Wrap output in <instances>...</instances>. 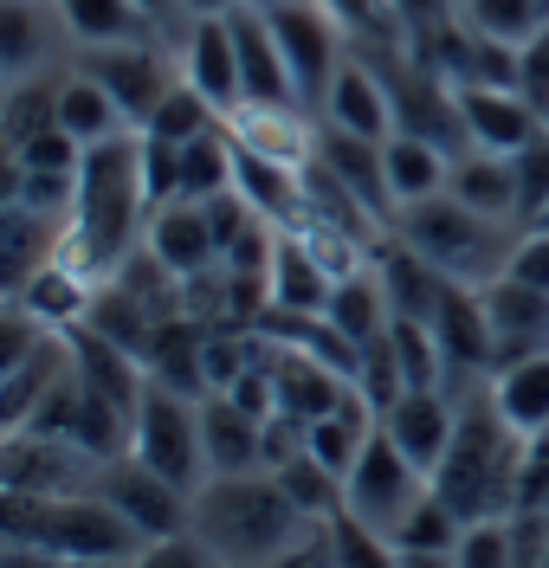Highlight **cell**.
Masks as SVG:
<instances>
[{
	"label": "cell",
	"instance_id": "cell-1",
	"mask_svg": "<svg viewBox=\"0 0 549 568\" xmlns=\"http://www.w3.org/2000/svg\"><path fill=\"white\" fill-rule=\"evenodd\" d=\"M523 471H530V439L498 414L491 388L472 382V394H459V433H453L439 471L427 478L434 497L459 524L517 517L523 510Z\"/></svg>",
	"mask_w": 549,
	"mask_h": 568
},
{
	"label": "cell",
	"instance_id": "cell-2",
	"mask_svg": "<svg viewBox=\"0 0 549 568\" xmlns=\"http://www.w3.org/2000/svg\"><path fill=\"white\" fill-rule=\"evenodd\" d=\"M143 213L149 187H143V136H110L84 149V169H78V201L65 220V258L78 272L104 284L130 252L143 246Z\"/></svg>",
	"mask_w": 549,
	"mask_h": 568
},
{
	"label": "cell",
	"instance_id": "cell-3",
	"mask_svg": "<svg viewBox=\"0 0 549 568\" xmlns=\"http://www.w3.org/2000/svg\"><path fill=\"white\" fill-rule=\"evenodd\" d=\"M187 530L201 536L226 568H272L317 524L292 504L278 471H226V478H207L194 491V524Z\"/></svg>",
	"mask_w": 549,
	"mask_h": 568
},
{
	"label": "cell",
	"instance_id": "cell-4",
	"mask_svg": "<svg viewBox=\"0 0 549 568\" xmlns=\"http://www.w3.org/2000/svg\"><path fill=\"white\" fill-rule=\"evenodd\" d=\"M395 240L407 252H420L453 284H478L485 291V284H498L511 272L523 233H511V220L472 213L466 201H453V194H434V201H414V207L395 213Z\"/></svg>",
	"mask_w": 549,
	"mask_h": 568
},
{
	"label": "cell",
	"instance_id": "cell-5",
	"mask_svg": "<svg viewBox=\"0 0 549 568\" xmlns=\"http://www.w3.org/2000/svg\"><path fill=\"white\" fill-rule=\"evenodd\" d=\"M0 536H7V542H39V549H52L59 562H84V556L136 562V549H143V536L130 530L98 491L7 497V504H0Z\"/></svg>",
	"mask_w": 549,
	"mask_h": 568
},
{
	"label": "cell",
	"instance_id": "cell-6",
	"mask_svg": "<svg viewBox=\"0 0 549 568\" xmlns=\"http://www.w3.org/2000/svg\"><path fill=\"white\" fill-rule=\"evenodd\" d=\"M130 459H143L149 471H162L169 485H182L187 497L201 491L214 471H207V433H201V400L149 382L143 407L130 420Z\"/></svg>",
	"mask_w": 549,
	"mask_h": 568
},
{
	"label": "cell",
	"instance_id": "cell-7",
	"mask_svg": "<svg viewBox=\"0 0 549 568\" xmlns=\"http://www.w3.org/2000/svg\"><path fill=\"white\" fill-rule=\"evenodd\" d=\"M104 459L84 453L78 439L59 433H7V453H0V485L7 497H78L98 491Z\"/></svg>",
	"mask_w": 549,
	"mask_h": 568
},
{
	"label": "cell",
	"instance_id": "cell-8",
	"mask_svg": "<svg viewBox=\"0 0 549 568\" xmlns=\"http://www.w3.org/2000/svg\"><path fill=\"white\" fill-rule=\"evenodd\" d=\"M343 485H349V504H343V510H349V517H363V524H375V530H388V536L401 530L407 510L434 491V485H427V471H420V465L407 459L388 433H382V420H375L363 459H356V471H349Z\"/></svg>",
	"mask_w": 549,
	"mask_h": 568
},
{
	"label": "cell",
	"instance_id": "cell-9",
	"mask_svg": "<svg viewBox=\"0 0 549 568\" xmlns=\"http://www.w3.org/2000/svg\"><path fill=\"white\" fill-rule=\"evenodd\" d=\"M265 20H272V33H278L285 65H292L297 104L324 110L329 84H336V71H343V45H336V20H329V7L324 0H278V7H265Z\"/></svg>",
	"mask_w": 549,
	"mask_h": 568
},
{
	"label": "cell",
	"instance_id": "cell-10",
	"mask_svg": "<svg viewBox=\"0 0 549 568\" xmlns=\"http://www.w3.org/2000/svg\"><path fill=\"white\" fill-rule=\"evenodd\" d=\"M98 497H104L143 542H155V536H182L187 524H194V497H187L182 485H169L162 471H149L143 459H130V453L104 465Z\"/></svg>",
	"mask_w": 549,
	"mask_h": 568
},
{
	"label": "cell",
	"instance_id": "cell-11",
	"mask_svg": "<svg viewBox=\"0 0 549 568\" xmlns=\"http://www.w3.org/2000/svg\"><path fill=\"white\" fill-rule=\"evenodd\" d=\"M84 78H98L110 98H116L123 123H136V130H143L149 116H155V104L175 91L169 59H162L149 39H136V45H84Z\"/></svg>",
	"mask_w": 549,
	"mask_h": 568
},
{
	"label": "cell",
	"instance_id": "cell-12",
	"mask_svg": "<svg viewBox=\"0 0 549 568\" xmlns=\"http://www.w3.org/2000/svg\"><path fill=\"white\" fill-rule=\"evenodd\" d=\"M265 336V329H258ZM265 362H272V388H278V414H292V420H324V414H336V407H349L356 400V382L349 375H336V368H324L317 355L292 349V343H272L265 336Z\"/></svg>",
	"mask_w": 549,
	"mask_h": 568
},
{
	"label": "cell",
	"instance_id": "cell-13",
	"mask_svg": "<svg viewBox=\"0 0 549 568\" xmlns=\"http://www.w3.org/2000/svg\"><path fill=\"white\" fill-rule=\"evenodd\" d=\"M182 78L220 110V116H233V110L246 104L240 45H233V20H226V13H194V27H187V39H182Z\"/></svg>",
	"mask_w": 549,
	"mask_h": 568
},
{
	"label": "cell",
	"instance_id": "cell-14",
	"mask_svg": "<svg viewBox=\"0 0 549 568\" xmlns=\"http://www.w3.org/2000/svg\"><path fill=\"white\" fill-rule=\"evenodd\" d=\"M382 433L434 478L439 459H446V446H453V433H459V394L453 388H407L401 400L382 414Z\"/></svg>",
	"mask_w": 549,
	"mask_h": 568
},
{
	"label": "cell",
	"instance_id": "cell-15",
	"mask_svg": "<svg viewBox=\"0 0 549 568\" xmlns=\"http://www.w3.org/2000/svg\"><path fill=\"white\" fill-rule=\"evenodd\" d=\"M459 110H466V136L472 149H491V155H517L549 130V116L523 91H505V84H466L459 91Z\"/></svg>",
	"mask_w": 549,
	"mask_h": 568
},
{
	"label": "cell",
	"instance_id": "cell-16",
	"mask_svg": "<svg viewBox=\"0 0 549 568\" xmlns=\"http://www.w3.org/2000/svg\"><path fill=\"white\" fill-rule=\"evenodd\" d=\"M226 20H233V45H240V84H246V104H297L292 65H285V52H278V33H272L265 7H246V0H240Z\"/></svg>",
	"mask_w": 549,
	"mask_h": 568
},
{
	"label": "cell",
	"instance_id": "cell-17",
	"mask_svg": "<svg viewBox=\"0 0 549 568\" xmlns=\"http://www.w3.org/2000/svg\"><path fill=\"white\" fill-rule=\"evenodd\" d=\"M65 375H72V336L65 329H52L27 362L0 368V433H27L33 414L45 407V394L59 388Z\"/></svg>",
	"mask_w": 549,
	"mask_h": 568
},
{
	"label": "cell",
	"instance_id": "cell-18",
	"mask_svg": "<svg viewBox=\"0 0 549 568\" xmlns=\"http://www.w3.org/2000/svg\"><path fill=\"white\" fill-rule=\"evenodd\" d=\"M324 123L329 130H349V136H368V142L395 136V98H388L382 71L368 59H343V71H336V84L324 98Z\"/></svg>",
	"mask_w": 549,
	"mask_h": 568
},
{
	"label": "cell",
	"instance_id": "cell-19",
	"mask_svg": "<svg viewBox=\"0 0 549 568\" xmlns=\"http://www.w3.org/2000/svg\"><path fill=\"white\" fill-rule=\"evenodd\" d=\"M143 246L155 252L175 278H201V272L220 265V240H214V226H207V207H201V201H169V207H155L149 213Z\"/></svg>",
	"mask_w": 549,
	"mask_h": 568
},
{
	"label": "cell",
	"instance_id": "cell-20",
	"mask_svg": "<svg viewBox=\"0 0 549 568\" xmlns=\"http://www.w3.org/2000/svg\"><path fill=\"white\" fill-rule=\"evenodd\" d=\"M13 304H20L27 317H39L45 329H65V336H72V329H84V323H91V304H98V278H91V272H78L72 258L59 252L52 265H39L33 278L13 291Z\"/></svg>",
	"mask_w": 549,
	"mask_h": 568
},
{
	"label": "cell",
	"instance_id": "cell-21",
	"mask_svg": "<svg viewBox=\"0 0 549 568\" xmlns=\"http://www.w3.org/2000/svg\"><path fill=\"white\" fill-rule=\"evenodd\" d=\"M317 162H324L329 175L343 181L356 201H363L382 226H395V194H388V162H382V142H368V136H349V130H329L324 123V136H317Z\"/></svg>",
	"mask_w": 549,
	"mask_h": 568
},
{
	"label": "cell",
	"instance_id": "cell-22",
	"mask_svg": "<svg viewBox=\"0 0 549 568\" xmlns=\"http://www.w3.org/2000/svg\"><path fill=\"white\" fill-rule=\"evenodd\" d=\"M336 272L297 233H278V258H272V311L278 317H324Z\"/></svg>",
	"mask_w": 549,
	"mask_h": 568
},
{
	"label": "cell",
	"instance_id": "cell-23",
	"mask_svg": "<svg viewBox=\"0 0 549 568\" xmlns=\"http://www.w3.org/2000/svg\"><path fill=\"white\" fill-rule=\"evenodd\" d=\"M201 433H207V471H265V420H253L246 407H233L226 394L201 400Z\"/></svg>",
	"mask_w": 549,
	"mask_h": 568
},
{
	"label": "cell",
	"instance_id": "cell-24",
	"mask_svg": "<svg viewBox=\"0 0 549 568\" xmlns=\"http://www.w3.org/2000/svg\"><path fill=\"white\" fill-rule=\"evenodd\" d=\"M485 388H491L498 414H505V420H511L523 439L549 433V349H530V355H511V362H498Z\"/></svg>",
	"mask_w": 549,
	"mask_h": 568
},
{
	"label": "cell",
	"instance_id": "cell-25",
	"mask_svg": "<svg viewBox=\"0 0 549 568\" xmlns=\"http://www.w3.org/2000/svg\"><path fill=\"white\" fill-rule=\"evenodd\" d=\"M382 162H388V194H395V207H414V201H434L446 194V181H453V155L427 136H395L382 142Z\"/></svg>",
	"mask_w": 549,
	"mask_h": 568
},
{
	"label": "cell",
	"instance_id": "cell-26",
	"mask_svg": "<svg viewBox=\"0 0 549 568\" xmlns=\"http://www.w3.org/2000/svg\"><path fill=\"white\" fill-rule=\"evenodd\" d=\"M453 201H466L485 220H517V169L511 155H491V149H466L453 155V181H446Z\"/></svg>",
	"mask_w": 549,
	"mask_h": 568
},
{
	"label": "cell",
	"instance_id": "cell-27",
	"mask_svg": "<svg viewBox=\"0 0 549 568\" xmlns=\"http://www.w3.org/2000/svg\"><path fill=\"white\" fill-rule=\"evenodd\" d=\"M324 317L336 323L356 349H363V343H382V336H388V323H395V304H388V284H382V272H375V265H363V272L336 278Z\"/></svg>",
	"mask_w": 549,
	"mask_h": 568
},
{
	"label": "cell",
	"instance_id": "cell-28",
	"mask_svg": "<svg viewBox=\"0 0 549 568\" xmlns=\"http://www.w3.org/2000/svg\"><path fill=\"white\" fill-rule=\"evenodd\" d=\"M226 130H233V142H246V149L272 155V162H292V169H304L317 155V142L297 123V104H240L226 116Z\"/></svg>",
	"mask_w": 549,
	"mask_h": 568
},
{
	"label": "cell",
	"instance_id": "cell-29",
	"mask_svg": "<svg viewBox=\"0 0 549 568\" xmlns=\"http://www.w3.org/2000/svg\"><path fill=\"white\" fill-rule=\"evenodd\" d=\"M368 433H375V414H368V400L356 394L349 407H336V414L304 426V453H311L317 465H329L336 478H349L356 459H363V446H368Z\"/></svg>",
	"mask_w": 549,
	"mask_h": 568
},
{
	"label": "cell",
	"instance_id": "cell-30",
	"mask_svg": "<svg viewBox=\"0 0 549 568\" xmlns=\"http://www.w3.org/2000/svg\"><path fill=\"white\" fill-rule=\"evenodd\" d=\"M59 20L78 45H136L149 39V13L136 0H59Z\"/></svg>",
	"mask_w": 549,
	"mask_h": 568
},
{
	"label": "cell",
	"instance_id": "cell-31",
	"mask_svg": "<svg viewBox=\"0 0 549 568\" xmlns=\"http://www.w3.org/2000/svg\"><path fill=\"white\" fill-rule=\"evenodd\" d=\"M59 130L91 149V142L123 136V110H116V98H110L98 78L78 71V78H65V91H59Z\"/></svg>",
	"mask_w": 549,
	"mask_h": 568
},
{
	"label": "cell",
	"instance_id": "cell-32",
	"mask_svg": "<svg viewBox=\"0 0 549 568\" xmlns=\"http://www.w3.org/2000/svg\"><path fill=\"white\" fill-rule=\"evenodd\" d=\"M233 187V136H226V116H220L207 136L182 142V201H214Z\"/></svg>",
	"mask_w": 549,
	"mask_h": 568
},
{
	"label": "cell",
	"instance_id": "cell-33",
	"mask_svg": "<svg viewBox=\"0 0 549 568\" xmlns=\"http://www.w3.org/2000/svg\"><path fill=\"white\" fill-rule=\"evenodd\" d=\"M278 485L292 491V504L311 517V524H329V517H343V504H349V485L329 471V465H317L311 453H297V459L278 465Z\"/></svg>",
	"mask_w": 549,
	"mask_h": 568
},
{
	"label": "cell",
	"instance_id": "cell-34",
	"mask_svg": "<svg viewBox=\"0 0 549 568\" xmlns=\"http://www.w3.org/2000/svg\"><path fill=\"white\" fill-rule=\"evenodd\" d=\"M324 542H329V562L336 568H401V549H395V536L363 524V517H329L324 524Z\"/></svg>",
	"mask_w": 549,
	"mask_h": 568
},
{
	"label": "cell",
	"instance_id": "cell-35",
	"mask_svg": "<svg viewBox=\"0 0 549 568\" xmlns=\"http://www.w3.org/2000/svg\"><path fill=\"white\" fill-rule=\"evenodd\" d=\"M59 91L65 84H52V78H13V91H7V149L45 136L59 123Z\"/></svg>",
	"mask_w": 549,
	"mask_h": 568
},
{
	"label": "cell",
	"instance_id": "cell-36",
	"mask_svg": "<svg viewBox=\"0 0 549 568\" xmlns=\"http://www.w3.org/2000/svg\"><path fill=\"white\" fill-rule=\"evenodd\" d=\"M466 27L485 39H505V45H530L549 27L543 0H466Z\"/></svg>",
	"mask_w": 549,
	"mask_h": 568
},
{
	"label": "cell",
	"instance_id": "cell-37",
	"mask_svg": "<svg viewBox=\"0 0 549 568\" xmlns=\"http://www.w3.org/2000/svg\"><path fill=\"white\" fill-rule=\"evenodd\" d=\"M220 123V110L187 84V78H175V91L155 104V116L143 123V136H162V142H194V136H207Z\"/></svg>",
	"mask_w": 549,
	"mask_h": 568
},
{
	"label": "cell",
	"instance_id": "cell-38",
	"mask_svg": "<svg viewBox=\"0 0 549 568\" xmlns=\"http://www.w3.org/2000/svg\"><path fill=\"white\" fill-rule=\"evenodd\" d=\"M356 394L368 400V414H375V420H382V414H388V407L407 394V375H401V362H395V349H388V336H382V343H363Z\"/></svg>",
	"mask_w": 549,
	"mask_h": 568
},
{
	"label": "cell",
	"instance_id": "cell-39",
	"mask_svg": "<svg viewBox=\"0 0 549 568\" xmlns=\"http://www.w3.org/2000/svg\"><path fill=\"white\" fill-rule=\"evenodd\" d=\"M324 7H329V20H336V27H349L363 45H395L401 27H407L395 0H324Z\"/></svg>",
	"mask_w": 549,
	"mask_h": 568
},
{
	"label": "cell",
	"instance_id": "cell-40",
	"mask_svg": "<svg viewBox=\"0 0 549 568\" xmlns=\"http://www.w3.org/2000/svg\"><path fill=\"white\" fill-rule=\"evenodd\" d=\"M459 536H466V524L427 491L414 510H407V524L395 530V549H459Z\"/></svg>",
	"mask_w": 549,
	"mask_h": 568
},
{
	"label": "cell",
	"instance_id": "cell-41",
	"mask_svg": "<svg viewBox=\"0 0 549 568\" xmlns=\"http://www.w3.org/2000/svg\"><path fill=\"white\" fill-rule=\"evenodd\" d=\"M453 568H517L511 517H491V524H466L459 549H453Z\"/></svg>",
	"mask_w": 549,
	"mask_h": 568
},
{
	"label": "cell",
	"instance_id": "cell-42",
	"mask_svg": "<svg viewBox=\"0 0 549 568\" xmlns=\"http://www.w3.org/2000/svg\"><path fill=\"white\" fill-rule=\"evenodd\" d=\"M39 59V13L33 0H7L0 7V65H7V78H27Z\"/></svg>",
	"mask_w": 549,
	"mask_h": 568
},
{
	"label": "cell",
	"instance_id": "cell-43",
	"mask_svg": "<svg viewBox=\"0 0 549 568\" xmlns=\"http://www.w3.org/2000/svg\"><path fill=\"white\" fill-rule=\"evenodd\" d=\"M511 169H517V226H537V213L549 207V130L530 149H517Z\"/></svg>",
	"mask_w": 549,
	"mask_h": 568
},
{
	"label": "cell",
	"instance_id": "cell-44",
	"mask_svg": "<svg viewBox=\"0 0 549 568\" xmlns=\"http://www.w3.org/2000/svg\"><path fill=\"white\" fill-rule=\"evenodd\" d=\"M13 169H33V175H78V169H84V142L65 136V130L52 123L45 136H33V142L13 149Z\"/></svg>",
	"mask_w": 549,
	"mask_h": 568
},
{
	"label": "cell",
	"instance_id": "cell-45",
	"mask_svg": "<svg viewBox=\"0 0 549 568\" xmlns=\"http://www.w3.org/2000/svg\"><path fill=\"white\" fill-rule=\"evenodd\" d=\"M143 187H149V207L182 201V142L143 136Z\"/></svg>",
	"mask_w": 549,
	"mask_h": 568
},
{
	"label": "cell",
	"instance_id": "cell-46",
	"mask_svg": "<svg viewBox=\"0 0 549 568\" xmlns=\"http://www.w3.org/2000/svg\"><path fill=\"white\" fill-rule=\"evenodd\" d=\"M136 568H226V562H220L194 530H182V536H155V542H143V549H136Z\"/></svg>",
	"mask_w": 549,
	"mask_h": 568
},
{
	"label": "cell",
	"instance_id": "cell-47",
	"mask_svg": "<svg viewBox=\"0 0 549 568\" xmlns=\"http://www.w3.org/2000/svg\"><path fill=\"white\" fill-rule=\"evenodd\" d=\"M517 91L549 116V27L530 45H517Z\"/></svg>",
	"mask_w": 549,
	"mask_h": 568
},
{
	"label": "cell",
	"instance_id": "cell-48",
	"mask_svg": "<svg viewBox=\"0 0 549 568\" xmlns=\"http://www.w3.org/2000/svg\"><path fill=\"white\" fill-rule=\"evenodd\" d=\"M505 278L530 284V291H543L549 297V233H523V240H517V258H511Z\"/></svg>",
	"mask_w": 549,
	"mask_h": 568
},
{
	"label": "cell",
	"instance_id": "cell-49",
	"mask_svg": "<svg viewBox=\"0 0 549 568\" xmlns=\"http://www.w3.org/2000/svg\"><path fill=\"white\" fill-rule=\"evenodd\" d=\"M272 568H336V562H329V542H324V524L304 536V542H292V549H285Z\"/></svg>",
	"mask_w": 549,
	"mask_h": 568
},
{
	"label": "cell",
	"instance_id": "cell-50",
	"mask_svg": "<svg viewBox=\"0 0 549 568\" xmlns=\"http://www.w3.org/2000/svg\"><path fill=\"white\" fill-rule=\"evenodd\" d=\"M0 568H65L52 549H39V542H7L0 549Z\"/></svg>",
	"mask_w": 549,
	"mask_h": 568
},
{
	"label": "cell",
	"instance_id": "cell-51",
	"mask_svg": "<svg viewBox=\"0 0 549 568\" xmlns=\"http://www.w3.org/2000/svg\"><path fill=\"white\" fill-rule=\"evenodd\" d=\"M136 7L149 13V27H175V20L187 13V0H136Z\"/></svg>",
	"mask_w": 549,
	"mask_h": 568
},
{
	"label": "cell",
	"instance_id": "cell-52",
	"mask_svg": "<svg viewBox=\"0 0 549 568\" xmlns=\"http://www.w3.org/2000/svg\"><path fill=\"white\" fill-rule=\"evenodd\" d=\"M401 568H453V549H401Z\"/></svg>",
	"mask_w": 549,
	"mask_h": 568
},
{
	"label": "cell",
	"instance_id": "cell-53",
	"mask_svg": "<svg viewBox=\"0 0 549 568\" xmlns=\"http://www.w3.org/2000/svg\"><path fill=\"white\" fill-rule=\"evenodd\" d=\"M187 13H233V0H187Z\"/></svg>",
	"mask_w": 549,
	"mask_h": 568
},
{
	"label": "cell",
	"instance_id": "cell-54",
	"mask_svg": "<svg viewBox=\"0 0 549 568\" xmlns=\"http://www.w3.org/2000/svg\"><path fill=\"white\" fill-rule=\"evenodd\" d=\"M523 233H549V207L537 213V226H523Z\"/></svg>",
	"mask_w": 549,
	"mask_h": 568
},
{
	"label": "cell",
	"instance_id": "cell-55",
	"mask_svg": "<svg viewBox=\"0 0 549 568\" xmlns=\"http://www.w3.org/2000/svg\"><path fill=\"white\" fill-rule=\"evenodd\" d=\"M246 7H278V0H246Z\"/></svg>",
	"mask_w": 549,
	"mask_h": 568
},
{
	"label": "cell",
	"instance_id": "cell-56",
	"mask_svg": "<svg viewBox=\"0 0 549 568\" xmlns=\"http://www.w3.org/2000/svg\"><path fill=\"white\" fill-rule=\"evenodd\" d=\"M543 13H549V0H543Z\"/></svg>",
	"mask_w": 549,
	"mask_h": 568
},
{
	"label": "cell",
	"instance_id": "cell-57",
	"mask_svg": "<svg viewBox=\"0 0 549 568\" xmlns=\"http://www.w3.org/2000/svg\"><path fill=\"white\" fill-rule=\"evenodd\" d=\"M543 568H549V556H543Z\"/></svg>",
	"mask_w": 549,
	"mask_h": 568
}]
</instances>
